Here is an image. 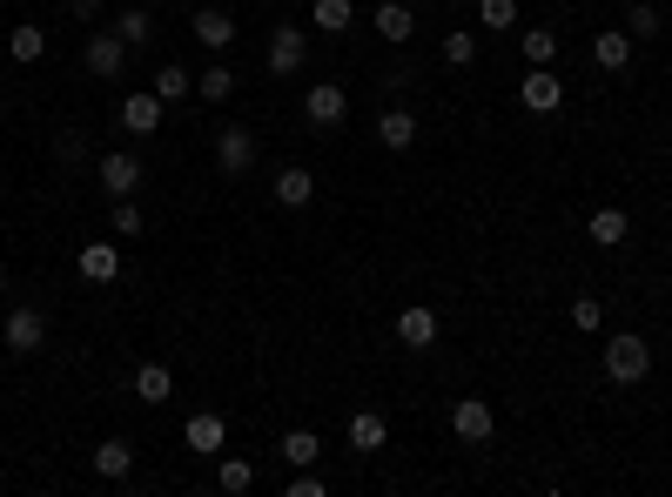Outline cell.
Wrapping results in <instances>:
<instances>
[{"label": "cell", "instance_id": "obj_1", "mask_svg": "<svg viewBox=\"0 0 672 497\" xmlns=\"http://www.w3.org/2000/svg\"><path fill=\"white\" fill-rule=\"evenodd\" d=\"M652 370V343L632 337V329H619V337H606V377L612 383H645Z\"/></svg>", "mask_w": 672, "mask_h": 497}, {"label": "cell", "instance_id": "obj_2", "mask_svg": "<svg viewBox=\"0 0 672 497\" xmlns=\"http://www.w3.org/2000/svg\"><path fill=\"white\" fill-rule=\"evenodd\" d=\"M141 176H148V169H141V155H135V148H108V155L95 161V182H102V195H108V202L135 195V189H141Z\"/></svg>", "mask_w": 672, "mask_h": 497}, {"label": "cell", "instance_id": "obj_3", "mask_svg": "<svg viewBox=\"0 0 672 497\" xmlns=\"http://www.w3.org/2000/svg\"><path fill=\"white\" fill-rule=\"evenodd\" d=\"M0 343H8L14 357H34V350L48 343V309L14 303V309H8V322H0Z\"/></svg>", "mask_w": 672, "mask_h": 497}, {"label": "cell", "instance_id": "obj_4", "mask_svg": "<svg viewBox=\"0 0 672 497\" xmlns=\"http://www.w3.org/2000/svg\"><path fill=\"white\" fill-rule=\"evenodd\" d=\"M303 121H309V128H344V121H350V95H344V81H309V95H303Z\"/></svg>", "mask_w": 672, "mask_h": 497}, {"label": "cell", "instance_id": "obj_5", "mask_svg": "<svg viewBox=\"0 0 672 497\" xmlns=\"http://www.w3.org/2000/svg\"><path fill=\"white\" fill-rule=\"evenodd\" d=\"M81 67H88L95 81H122V74H128V41H122L115 28L88 34V47H81Z\"/></svg>", "mask_w": 672, "mask_h": 497}, {"label": "cell", "instance_id": "obj_6", "mask_svg": "<svg viewBox=\"0 0 672 497\" xmlns=\"http://www.w3.org/2000/svg\"><path fill=\"white\" fill-rule=\"evenodd\" d=\"M263 61H270V74H303V61H309V34H303L296 21H276Z\"/></svg>", "mask_w": 672, "mask_h": 497}, {"label": "cell", "instance_id": "obj_7", "mask_svg": "<svg viewBox=\"0 0 672 497\" xmlns=\"http://www.w3.org/2000/svg\"><path fill=\"white\" fill-rule=\"evenodd\" d=\"M216 169L235 182V176H249V169H256V135H249V128H216Z\"/></svg>", "mask_w": 672, "mask_h": 497}, {"label": "cell", "instance_id": "obj_8", "mask_svg": "<svg viewBox=\"0 0 672 497\" xmlns=\"http://www.w3.org/2000/svg\"><path fill=\"white\" fill-rule=\"evenodd\" d=\"M451 431H458V444H491V431H497V410H491L484 396H458V410H451Z\"/></svg>", "mask_w": 672, "mask_h": 497}, {"label": "cell", "instance_id": "obj_9", "mask_svg": "<svg viewBox=\"0 0 672 497\" xmlns=\"http://www.w3.org/2000/svg\"><path fill=\"white\" fill-rule=\"evenodd\" d=\"M115 121L135 135V141H148V135H161V102H155V88H135V95H122V108H115Z\"/></svg>", "mask_w": 672, "mask_h": 497}, {"label": "cell", "instance_id": "obj_10", "mask_svg": "<svg viewBox=\"0 0 672 497\" xmlns=\"http://www.w3.org/2000/svg\"><path fill=\"white\" fill-rule=\"evenodd\" d=\"M518 102H525L532 115H558V108H565V81H558L552 67H532V74L518 81Z\"/></svg>", "mask_w": 672, "mask_h": 497}, {"label": "cell", "instance_id": "obj_11", "mask_svg": "<svg viewBox=\"0 0 672 497\" xmlns=\"http://www.w3.org/2000/svg\"><path fill=\"white\" fill-rule=\"evenodd\" d=\"M438 309H424V303H410V309H397V343L403 350H431L438 343Z\"/></svg>", "mask_w": 672, "mask_h": 497}, {"label": "cell", "instance_id": "obj_12", "mask_svg": "<svg viewBox=\"0 0 672 497\" xmlns=\"http://www.w3.org/2000/svg\"><path fill=\"white\" fill-rule=\"evenodd\" d=\"M189 28H196V41H202L209 54H229V47H235V14H229V8H196Z\"/></svg>", "mask_w": 672, "mask_h": 497}, {"label": "cell", "instance_id": "obj_13", "mask_svg": "<svg viewBox=\"0 0 672 497\" xmlns=\"http://www.w3.org/2000/svg\"><path fill=\"white\" fill-rule=\"evenodd\" d=\"M148 88H155V102H161V108H182V102L196 95V74H189L182 61H161V67L148 74Z\"/></svg>", "mask_w": 672, "mask_h": 497}, {"label": "cell", "instance_id": "obj_14", "mask_svg": "<svg viewBox=\"0 0 672 497\" xmlns=\"http://www.w3.org/2000/svg\"><path fill=\"white\" fill-rule=\"evenodd\" d=\"M270 195H276V209H309V202H316V176H309V169H296V161H290V169H276Z\"/></svg>", "mask_w": 672, "mask_h": 497}, {"label": "cell", "instance_id": "obj_15", "mask_svg": "<svg viewBox=\"0 0 672 497\" xmlns=\"http://www.w3.org/2000/svg\"><path fill=\"white\" fill-rule=\"evenodd\" d=\"M370 28H377L390 47H403V41L417 34V14L403 8V0H377V8H370Z\"/></svg>", "mask_w": 672, "mask_h": 497}, {"label": "cell", "instance_id": "obj_16", "mask_svg": "<svg viewBox=\"0 0 672 497\" xmlns=\"http://www.w3.org/2000/svg\"><path fill=\"white\" fill-rule=\"evenodd\" d=\"M182 437H189V451H202V457H222V451H229V424L216 417V410H196Z\"/></svg>", "mask_w": 672, "mask_h": 497}, {"label": "cell", "instance_id": "obj_17", "mask_svg": "<svg viewBox=\"0 0 672 497\" xmlns=\"http://www.w3.org/2000/svg\"><path fill=\"white\" fill-rule=\"evenodd\" d=\"M632 47H639V41H632L626 28H599V41H592V61H599L606 74H626V67H632Z\"/></svg>", "mask_w": 672, "mask_h": 497}, {"label": "cell", "instance_id": "obj_18", "mask_svg": "<svg viewBox=\"0 0 672 497\" xmlns=\"http://www.w3.org/2000/svg\"><path fill=\"white\" fill-rule=\"evenodd\" d=\"M88 464H95V477H108V484H122V477L135 470V444H128V437H102Z\"/></svg>", "mask_w": 672, "mask_h": 497}, {"label": "cell", "instance_id": "obj_19", "mask_svg": "<svg viewBox=\"0 0 672 497\" xmlns=\"http://www.w3.org/2000/svg\"><path fill=\"white\" fill-rule=\"evenodd\" d=\"M122 276V242H88L81 248V283H115Z\"/></svg>", "mask_w": 672, "mask_h": 497}, {"label": "cell", "instance_id": "obj_20", "mask_svg": "<svg viewBox=\"0 0 672 497\" xmlns=\"http://www.w3.org/2000/svg\"><path fill=\"white\" fill-rule=\"evenodd\" d=\"M585 235H592L599 248H619V242L632 235V215H626L619 202H606V209H592V222H585Z\"/></svg>", "mask_w": 672, "mask_h": 497}, {"label": "cell", "instance_id": "obj_21", "mask_svg": "<svg viewBox=\"0 0 672 497\" xmlns=\"http://www.w3.org/2000/svg\"><path fill=\"white\" fill-rule=\"evenodd\" d=\"M377 141H384L390 155H403V148L417 141V115H410V108H390V102H384V115H377Z\"/></svg>", "mask_w": 672, "mask_h": 497}, {"label": "cell", "instance_id": "obj_22", "mask_svg": "<svg viewBox=\"0 0 672 497\" xmlns=\"http://www.w3.org/2000/svg\"><path fill=\"white\" fill-rule=\"evenodd\" d=\"M128 390H135V403H168V396H176V370H168V363H141Z\"/></svg>", "mask_w": 672, "mask_h": 497}, {"label": "cell", "instance_id": "obj_23", "mask_svg": "<svg viewBox=\"0 0 672 497\" xmlns=\"http://www.w3.org/2000/svg\"><path fill=\"white\" fill-rule=\"evenodd\" d=\"M384 444H390V424L377 417V410H357V417H350V451L357 457H377Z\"/></svg>", "mask_w": 672, "mask_h": 497}, {"label": "cell", "instance_id": "obj_24", "mask_svg": "<svg viewBox=\"0 0 672 497\" xmlns=\"http://www.w3.org/2000/svg\"><path fill=\"white\" fill-rule=\"evenodd\" d=\"M8 54H14L21 67H34V61L48 54V28H41V21H14V34H8Z\"/></svg>", "mask_w": 672, "mask_h": 497}, {"label": "cell", "instance_id": "obj_25", "mask_svg": "<svg viewBox=\"0 0 672 497\" xmlns=\"http://www.w3.org/2000/svg\"><path fill=\"white\" fill-rule=\"evenodd\" d=\"M196 95H202L209 108H222V102L235 95V74H229V61H209V67L196 74Z\"/></svg>", "mask_w": 672, "mask_h": 497}, {"label": "cell", "instance_id": "obj_26", "mask_svg": "<svg viewBox=\"0 0 672 497\" xmlns=\"http://www.w3.org/2000/svg\"><path fill=\"white\" fill-rule=\"evenodd\" d=\"M115 34L128 41V54H141V47L155 41V14H148V8H122V14H115Z\"/></svg>", "mask_w": 672, "mask_h": 497}, {"label": "cell", "instance_id": "obj_27", "mask_svg": "<svg viewBox=\"0 0 672 497\" xmlns=\"http://www.w3.org/2000/svg\"><path fill=\"white\" fill-rule=\"evenodd\" d=\"M518 47H525V67H552L558 61V28H525Z\"/></svg>", "mask_w": 672, "mask_h": 497}, {"label": "cell", "instance_id": "obj_28", "mask_svg": "<svg viewBox=\"0 0 672 497\" xmlns=\"http://www.w3.org/2000/svg\"><path fill=\"white\" fill-rule=\"evenodd\" d=\"M316 457H323V437L316 431H283V464L290 470H309Z\"/></svg>", "mask_w": 672, "mask_h": 497}, {"label": "cell", "instance_id": "obj_29", "mask_svg": "<svg viewBox=\"0 0 672 497\" xmlns=\"http://www.w3.org/2000/svg\"><path fill=\"white\" fill-rule=\"evenodd\" d=\"M309 21H316L323 34H350V28H357V8H350V0H316Z\"/></svg>", "mask_w": 672, "mask_h": 497}, {"label": "cell", "instance_id": "obj_30", "mask_svg": "<svg viewBox=\"0 0 672 497\" xmlns=\"http://www.w3.org/2000/svg\"><path fill=\"white\" fill-rule=\"evenodd\" d=\"M216 484H222L229 497H242V490H256V464H249V457H216Z\"/></svg>", "mask_w": 672, "mask_h": 497}, {"label": "cell", "instance_id": "obj_31", "mask_svg": "<svg viewBox=\"0 0 672 497\" xmlns=\"http://www.w3.org/2000/svg\"><path fill=\"white\" fill-rule=\"evenodd\" d=\"M141 229H148V215H141V202H135V195L108 202V235H122V242H128V235H141Z\"/></svg>", "mask_w": 672, "mask_h": 497}, {"label": "cell", "instance_id": "obj_32", "mask_svg": "<svg viewBox=\"0 0 672 497\" xmlns=\"http://www.w3.org/2000/svg\"><path fill=\"white\" fill-rule=\"evenodd\" d=\"M626 34H632V41H659V34H665V21H659L652 0H632V8H626Z\"/></svg>", "mask_w": 672, "mask_h": 497}, {"label": "cell", "instance_id": "obj_33", "mask_svg": "<svg viewBox=\"0 0 672 497\" xmlns=\"http://www.w3.org/2000/svg\"><path fill=\"white\" fill-rule=\"evenodd\" d=\"M477 28H491V34L518 28V0H477Z\"/></svg>", "mask_w": 672, "mask_h": 497}, {"label": "cell", "instance_id": "obj_34", "mask_svg": "<svg viewBox=\"0 0 672 497\" xmlns=\"http://www.w3.org/2000/svg\"><path fill=\"white\" fill-rule=\"evenodd\" d=\"M571 329L599 337V329H606V303H599V296H578V303H571Z\"/></svg>", "mask_w": 672, "mask_h": 497}, {"label": "cell", "instance_id": "obj_35", "mask_svg": "<svg viewBox=\"0 0 672 497\" xmlns=\"http://www.w3.org/2000/svg\"><path fill=\"white\" fill-rule=\"evenodd\" d=\"M444 61H451V67H471V61H477V34H471V28H451V34H444Z\"/></svg>", "mask_w": 672, "mask_h": 497}, {"label": "cell", "instance_id": "obj_36", "mask_svg": "<svg viewBox=\"0 0 672 497\" xmlns=\"http://www.w3.org/2000/svg\"><path fill=\"white\" fill-rule=\"evenodd\" d=\"M54 161H61V169H74V161H88V141H81L74 128H61V135H54Z\"/></svg>", "mask_w": 672, "mask_h": 497}, {"label": "cell", "instance_id": "obj_37", "mask_svg": "<svg viewBox=\"0 0 672 497\" xmlns=\"http://www.w3.org/2000/svg\"><path fill=\"white\" fill-rule=\"evenodd\" d=\"M323 490H329V484L316 477V464H309V470H296V477L283 484V497H323Z\"/></svg>", "mask_w": 672, "mask_h": 497}, {"label": "cell", "instance_id": "obj_38", "mask_svg": "<svg viewBox=\"0 0 672 497\" xmlns=\"http://www.w3.org/2000/svg\"><path fill=\"white\" fill-rule=\"evenodd\" d=\"M67 14H74V21H95V14H102V0H67Z\"/></svg>", "mask_w": 672, "mask_h": 497}, {"label": "cell", "instance_id": "obj_39", "mask_svg": "<svg viewBox=\"0 0 672 497\" xmlns=\"http://www.w3.org/2000/svg\"><path fill=\"white\" fill-rule=\"evenodd\" d=\"M8 289H14V283H8V269H0V296H8Z\"/></svg>", "mask_w": 672, "mask_h": 497}]
</instances>
